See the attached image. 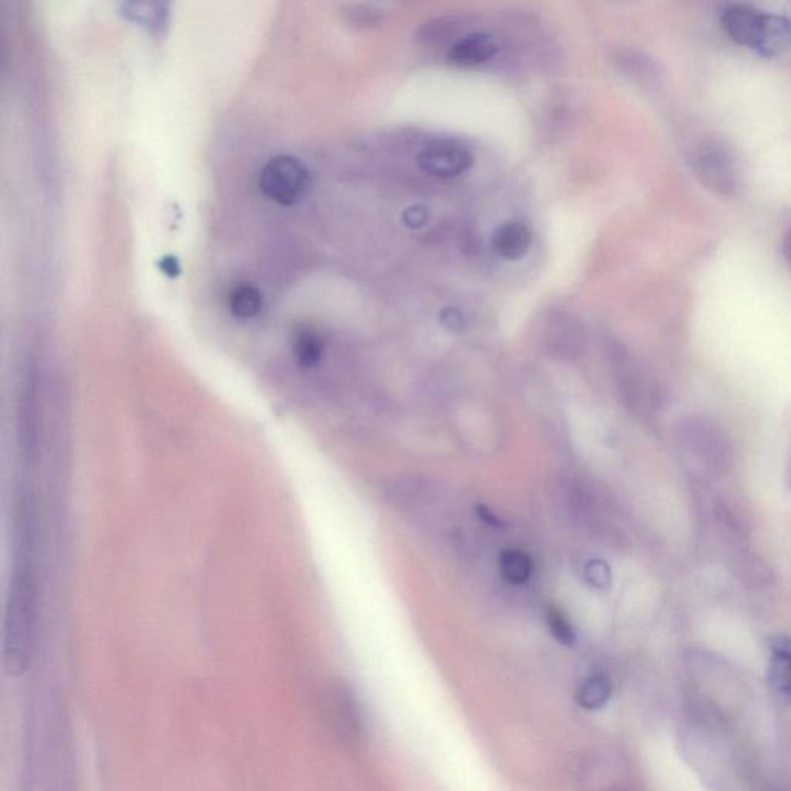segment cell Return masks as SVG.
Listing matches in <instances>:
<instances>
[{
  "instance_id": "277c9868",
  "label": "cell",
  "mask_w": 791,
  "mask_h": 791,
  "mask_svg": "<svg viewBox=\"0 0 791 791\" xmlns=\"http://www.w3.org/2000/svg\"><path fill=\"white\" fill-rule=\"evenodd\" d=\"M259 186L262 194L282 206L302 201L311 189L308 167L291 155L271 158L260 170Z\"/></svg>"
},
{
  "instance_id": "ba28073f",
  "label": "cell",
  "mask_w": 791,
  "mask_h": 791,
  "mask_svg": "<svg viewBox=\"0 0 791 791\" xmlns=\"http://www.w3.org/2000/svg\"><path fill=\"white\" fill-rule=\"evenodd\" d=\"M498 51L495 39L486 33H473L456 42L449 51V61L459 67H476L489 62Z\"/></svg>"
},
{
  "instance_id": "4fadbf2b",
  "label": "cell",
  "mask_w": 791,
  "mask_h": 791,
  "mask_svg": "<svg viewBox=\"0 0 791 791\" xmlns=\"http://www.w3.org/2000/svg\"><path fill=\"white\" fill-rule=\"evenodd\" d=\"M228 303L231 313L237 319H254L263 308L262 292L251 283H238L229 292Z\"/></svg>"
},
{
  "instance_id": "2e32d148",
  "label": "cell",
  "mask_w": 791,
  "mask_h": 791,
  "mask_svg": "<svg viewBox=\"0 0 791 791\" xmlns=\"http://www.w3.org/2000/svg\"><path fill=\"white\" fill-rule=\"evenodd\" d=\"M547 628L554 639L564 646H572L577 642V632L571 620L561 609L550 608L546 615Z\"/></svg>"
},
{
  "instance_id": "8fae6325",
  "label": "cell",
  "mask_w": 791,
  "mask_h": 791,
  "mask_svg": "<svg viewBox=\"0 0 791 791\" xmlns=\"http://www.w3.org/2000/svg\"><path fill=\"white\" fill-rule=\"evenodd\" d=\"M611 680L605 674H591L578 683L575 702L586 711H597L605 707L612 697Z\"/></svg>"
},
{
  "instance_id": "ac0fdd59",
  "label": "cell",
  "mask_w": 791,
  "mask_h": 791,
  "mask_svg": "<svg viewBox=\"0 0 791 791\" xmlns=\"http://www.w3.org/2000/svg\"><path fill=\"white\" fill-rule=\"evenodd\" d=\"M402 220H404V225L408 226V228H422L428 221V209L425 206H421V204L411 206L402 215Z\"/></svg>"
},
{
  "instance_id": "9c48e42d",
  "label": "cell",
  "mask_w": 791,
  "mask_h": 791,
  "mask_svg": "<svg viewBox=\"0 0 791 791\" xmlns=\"http://www.w3.org/2000/svg\"><path fill=\"white\" fill-rule=\"evenodd\" d=\"M532 245V232L521 221H507L492 237L493 251L506 260H518Z\"/></svg>"
},
{
  "instance_id": "d6986e66",
  "label": "cell",
  "mask_w": 791,
  "mask_h": 791,
  "mask_svg": "<svg viewBox=\"0 0 791 791\" xmlns=\"http://www.w3.org/2000/svg\"><path fill=\"white\" fill-rule=\"evenodd\" d=\"M441 320L449 330L458 331L464 326V317L455 308L444 309L441 314Z\"/></svg>"
},
{
  "instance_id": "9a60e30c",
  "label": "cell",
  "mask_w": 791,
  "mask_h": 791,
  "mask_svg": "<svg viewBox=\"0 0 791 791\" xmlns=\"http://www.w3.org/2000/svg\"><path fill=\"white\" fill-rule=\"evenodd\" d=\"M500 571L510 584H524L530 580L533 561L526 552L517 549L504 550L500 557Z\"/></svg>"
},
{
  "instance_id": "3957f363",
  "label": "cell",
  "mask_w": 791,
  "mask_h": 791,
  "mask_svg": "<svg viewBox=\"0 0 791 791\" xmlns=\"http://www.w3.org/2000/svg\"><path fill=\"white\" fill-rule=\"evenodd\" d=\"M688 160L697 180L714 194L731 197L739 191L741 169L727 144L707 138L691 149Z\"/></svg>"
},
{
  "instance_id": "e0dca14e",
  "label": "cell",
  "mask_w": 791,
  "mask_h": 791,
  "mask_svg": "<svg viewBox=\"0 0 791 791\" xmlns=\"http://www.w3.org/2000/svg\"><path fill=\"white\" fill-rule=\"evenodd\" d=\"M586 581L595 589H606L611 586L612 575L608 564L601 560H591L584 567Z\"/></svg>"
},
{
  "instance_id": "52a82bcc",
  "label": "cell",
  "mask_w": 791,
  "mask_h": 791,
  "mask_svg": "<svg viewBox=\"0 0 791 791\" xmlns=\"http://www.w3.org/2000/svg\"><path fill=\"white\" fill-rule=\"evenodd\" d=\"M328 717L334 728L347 739H359L364 733V713L359 700L350 686L336 683L328 690L326 697Z\"/></svg>"
},
{
  "instance_id": "7c38bea8",
  "label": "cell",
  "mask_w": 791,
  "mask_h": 791,
  "mask_svg": "<svg viewBox=\"0 0 791 791\" xmlns=\"http://www.w3.org/2000/svg\"><path fill=\"white\" fill-rule=\"evenodd\" d=\"M771 685L782 696L791 699V640L781 639L773 643V654L770 660Z\"/></svg>"
},
{
  "instance_id": "44dd1931",
  "label": "cell",
  "mask_w": 791,
  "mask_h": 791,
  "mask_svg": "<svg viewBox=\"0 0 791 791\" xmlns=\"http://www.w3.org/2000/svg\"><path fill=\"white\" fill-rule=\"evenodd\" d=\"M479 517L483 518L489 526L493 527H500L501 521L500 518L496 517L495 513L490 512L487 510L486 507H479L478 509Z\"/></svg>"
},
{
  "instance_id": "5b68a950",
  "label": "cell",
  "mask_w": 791,
  "mask_h": 791,
  "mask_svg": "<svg viewBox=\"0 0 791 791\" xmlns=\"http://www.w3.org/2000/svg\"><path fill=\"white\" fill-rule=\"evenodd\" d=\"M683 442L688 452L714 473H725L733 464V450L724 433L705 419L686 422Z\"/></svg>"
},
{
  "instance_id": "5bb4252c",
  "label": "cell",
  "mask_w": 791,
  "mask_h": 791,
  "mask_svg": "<svg viewBox=\"0 0 791 791\" xmlns=\"http://www.w3.org/2000/svg\"><path fill=\"white\" fill-rule=\"evenodd\" d=\"M325 343L319 333L311 328H300L294 336V356L302 367L309 368L319 364Z\"/></svg>"
},
{
  "instance_id": "7a4b0ae2",
  "label": "cell",
  "mask_w": 791,
  "mask_h": 791,
  "mask_svg": "<svg viewBox=\"0 0 791 791\" xmlns=\"http://www.w3.org/2000/svg\"><path fill=\"white\" fill-rule=\"evenodd\" d=\"M722 27L733 41L765 56L781 55L791 48V22L750 5H731L722 14Z\"/></svg>"
},
{
  "instance_id": "ffe728a7",
  "label": "cell",
  "mask_w": 791,
  "mask_h": 791,
  "mask_svg": "<svg viewBox=\"0 0 791 791\" xmlns=\"http://www.w3.org/2000/svg\"><path fill=\"white\" fill-rule=\"evenodd\" d=\"M160 269L163 271V274L169 275V277H177L181 272L180 263H178V260L172 257V255H167V257L161 259Z\"/></svg>"
},
{
  "instance_id": "7402d4cb",
  "label": "cell",
  "mask_w": 791,
  "mask_h": 791,
  "mask_svg": "<svg viewBox=\"0 0 791 791\" xmlns=\"http://www.w3.org/2000/svg\"><path fill=\"white\" fill-rule=\"evenodd\" d=\"M784 255L787 262L791 265V231L788 232L784 242Z\"/></svg>"
},
{
  "instance_id": "8992f818",
  "label": "cell",
  "mask_w": 791,
  "mask_h": 791,
  "mask_svg": "<svg viewBox=\"0 0 791 791\" xmlns=\"http://www.w3.org/2000/svg\"><path fill=\"white\" fill-rule=\"evenodd\" d=\"M418 164L430 177L455 178L473 166V155L456 141L438 140L422 149Z\"/></svg>"
},
{
  "instance_id": "30bf717a",
  "label": "cell",
  "mask_w": 791,
  "mask_h": 791,
  "mask_svg": "<svg viewBox=\"0 0 791 791\" xmlns=\"http://www.w3.org/2000/svg\"><path fill=\"white\" fill-rule=\"evenodd\" d=\"M433 487L432 481L421 476H407V478L396 479L388 486L387 496L391 503L401 507V509H413L422 506L427 501L432 500Z\"/></svg>"
},
{
  "instance_id": "6da1fadb",
  "label": "cell",
  "mask_w": 791,
  "mask_h": 791,
  "mask_svg": "<svg viewBox=\"0 0 791 791\" xmlns=\"http://www.w3.org/2000/svg\"><path fill=\"white\" fill-rule=\"evenodd\" d=\"M38 614L33 554L14 552L2 637V663L8 676H24L33 663Z\"/></svg>"
}]
</instances>
